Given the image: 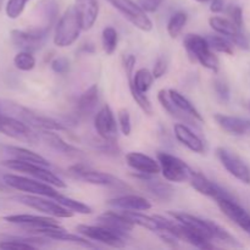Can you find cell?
<instances>
[{
  "label": "cell",
  "instance_id": "42",
  "mask_svg": "<svg viewBox=\"0 0 250 250\" xmlns=\"http://www.w3.org/2000/svg\"><path fill=\"white\" fill-rule=\"evenodd\" d=\"M117 122H119L120 129L125 136H129L132 131V124H131V116L129 112L126 109H121L117 114Z\"/></svg>",
  "mask_w": 250,
  "mask_h": 250
},
{
  "label": "cell",
  "instance_id": "49",
  "mask_svg": "<svg viewBox=\"0 0 250 250\" xmlns=\"http://www.w3.org/2000/svg\"><path fill=\"white\" fill-rule=\"evenodd\" d=\"M2 6H4V0H0V12H1Z\"/></svg>",
  "mask_w": 250,
  "mask_h": 250
},
{
  "label": "cell",
  "instance_id": "27",
  "mask_svg": "<svg viewBox=\"0 0 250 250\" xmlns=\"http://www.w3.org/2000/svg\"><path fill=\"white\" fill-rule=\"evenodd\" d=\"M100 95H99V87L98 84H92L88 88L83 94L81 95L77 102V114L78 116L89 117L94 114L98 104H99Z\"/></svg>",
  "mask_w": 250,
  "mask_h": 250
},
{
  "label": "cell",
  "instance_id": "39",
  "mask_svg": "<svg viewBox=\"0 0 250 250\" xmlns=\"http://www.w3.org/2000/svg\"><path fill=\"white\" fill-rule=\"evenodd\" d=\"M129 92H131V95L134 99V102H136L137 105L142 109V111H143L144 114L151 116V115H153V105H151V102L149 100V98L146 97V93L139 92V90L137 89V88H134L133 85H129Z\"/></svg>",
  "mask_w": 250,
  "mask_h": 250
},
{
  "label": "cell",
  "instance_id": "11",
  "mask_svg": "<svg viewBox=\"0 0 250 250\" xmlns=\"http://www.w3.org/2000/svg\"><path fill=\"white\" fill-rule=\"evenodd\" d=\"M50 27H41V28L28 29V31H22V29H12L10 32L11 42L15 46L20 48L21 50L33 51L39 50L45 43V39L48 37Z\"/></svg>",
  "mask_w": 250,
  "mask_h": 250
},
{
  "label": "cell",
  "instance_id": "10",
  "mask_svg": "<svg viewBox=\"0 0 250 250\" xmlns=\"http://www.w3.org/2000/svg\"><path fill=\"white\" fill-rule=\"evenodd\" d=\"M0 133L28 144H36L39 139L38 133H36L33 128L24 124L22 120L7 116L1 112H0Z\"/></svg>",
  "mask_w": 250,
  "mask_h": 250
},
{
  "label": "cell",
  "instance_id": "41",
  "mask_svg": "<svg viewBox=\"0 0 250 250\" xmlns=\"http://www.w3.org/2000/svg\"><path fill=\"white\" fill-rule=\"evenodd\" d=\"M36 247L21 241L19 237H5L0 241V249H34Z\"/></svg>",
  "mask_w": 250,
  "mask_h": 250
},
{
  "label": "cell",
  "instance_id": "19",
  "mask_svg": "<svg viewBox=\"0 0 250 250\" xmlns=\"http://www.w3.org/2000/svg\"><path fill=\"white\" fill-rule=\"evenodd\" d=\"M126 161L127 165L138 173L156 176L159 172H161L159 161H156L151 156L139 153V151H131V153L127 154Z\"/></svg>",
  "mask_w": 250,
  "mask_h": 250
},
{
  "label": "cell",
  "instance_id": "40",
  "mask_svg": "<svg viewBox=\"0 0 250 250\" xmlns=\"http://www.w3.org/2000/svg\"><path fill=\"white\" fill-rule=\"evenodd\" d=\"M29 0H9L5 7L6 16L11 20L19 19L22 12L26 9V5Z\"/></svg>",
  "mask_w": 250,
  "mask_h": 250
},
{
  "label": "cell",
  "instance_id": "29",
  "mask_svg": "<svg viewBox=\"0 0 250 250\" xmlns=\"http://www.w3.org/2000/svg\"><path fill=\"white\" fill-rule=\"evenodd\" d=\"M158 100H159V103L161 104V106H163V109L165 110L167 114H170L172 117L180 120V121H182L183 124H186V125H190V126H193V125H194V126H197V120H194L193 117L188 116L187 114H185V112L181 111V110L178 109L175 104H173L172 100H171V98H170V94H168V90H165V89L159 90Z\"/></svg>",
  "mask_w": 250,
  "mask_h": 250
},
{
  "label": "cell",
  "instance_id": "6",
  "mask_svg": "<svg viewBox=\"0 0 250 250\" xmlns=\"http://www.w3.org/2000/svg\"><path fill=\"white\" fill-rule=\"evenodd\" d=\"M50 199L51 198L36 194H23L15 197V200H17L21 204L37 210V211L43 212L48 216L59 217V219H70V217L73 216V211L66 209L65 207L59 204L54 199Z\"/></svg>",
  "mask_w": 250,
  "mask_h": 250
},
{
  "label": "cell",
  "instance_id": "35",
  "mask_svg": "<svg viewBox=\"0 0 250 250\" xmlns=\"http://www.w3.org/2000/svg\"><path fill=\"white\" fill-rule=\"evenodd\" d=\"M188 15L185 11H177L170 17L167 22V33L171 38H177L187 23Z\"/></svg>",
  "mask_w": 250,
  "mask_h": 250
},
{
  "label": "cell",
  "instance_id": "33",
  "mask_svg": "<svg viewBox=\"0 0 250 250\" xmlns=\"http://www.w3.org/2000/svg\"><path fill=\"white\" fill-rule=\"evenodd\" d=\"M168 94H170L171 100H172L173 104L178 107L182 112L187 114L188 116L193 117L197 121L203 122V117L200 115V112L195 109L194 105L187 99L183 94H181L180 92H177L176 89H168Z\"/></svg>",
  "mask_w": 250,
  "mask_h": 250
},
{
  "label": "cell",
  "instance_id": "38",
  "mask_svg": "<svg viewBox=\"0 0 250 250\" xmlns=\"http://www.w3.org/2000/svg\"><path fill=\"white\" fill-rule=\"evenodd\" d=\"M14 65L20 71H31L36 67V58L31 51L21 50L15 55Z\"/></svg>",
  "mask_w": 250,
  "mask_h": 250
},
{
  "label": "cell",
  "instance_id": "15",
  "mask_svg": "<svg viewBox=\"0 0 250 250\" xmlns=\"http://www.w3.org/2000/svg\"><path fill=\"white\" fill-rule=\"evenodd\" d=\"M16 114L20 120H22L24 124H27L29 127L37 129V131H63V129H66V127L56 120L37 114V112H33L26 107L19 106L16 110Z\"/></svg>",
  "mask_w": 250,
  "mask_h": 250
},
{
  "label": "cell",
  "instance_id": "22",
  "mask_svg": "<svg viewBox=\"0 0 250 250\" xmlns=\"http://www.w3.org/2000/svg\"><path fill=\"white\" fill-rule=\"evenodd\" d=\"M214 120L229 134H233V136H246V134L250 133L249 120L242 119V117L229 116V115L224 114H216L214 116Z\"/></svg>",
  "mask_w": 250,
  "mask_h": 250
},
{
  "label": "cell",
  "instance_id": "47",
  "mask_svg": "<svg viewBox=\"0 0 250 250\" xmlns=\"http://www.w3.org/2000/svg\"><path fill=\"white\" fill-rule=\"evenodd\" d=\"M163 0H141L139 5L146 12H154L159 9Z\"/></svg>",
  "mask_w": 250,
  "mask_h": 250
},
{
  "label": "cell",
  "instance_id": "25",
  "mask_svg": "<svg viewBox=\"0 0 250 250\" xmlns=\"http://www.w3.org/2000/svg\"><path fill=\"white\" fill-rule=\"evenodd\" d=\"M176 233H177L178 238L192 244L195 248L204 250L215 248L214 244L211 243V239L207 238V237L203 236L198 231H195V229H190V227L186 226V225L181 224L178 221H176Z\"/></svg>",
  "mask_w": 250,
  "mask_h": 250
},
{
  "label": "cell",
  "instance_id": "50",
  "mask_svg": "<svg viewBox=\"0 0 250 250\" xmlns=\"http://www.w3.org/2000/svg\"><path fill=\"white\" fill-rule=\"evenodd\" d=\"M197 2H208V1H211V0H194Z\"/></svg>",
  "mask_w": 250,
  "mask_h": 250
},
{
  "label": "cell",
  "instance_id": "7",
  "mask_svg": "<svg viewBox=\"0 0 250 250\" xmlns=\"http://www.w3.org/2000/svg\"><path fill=\"white\" fill-rule=\"evenodd\" d=\"M114 9H116L127 21L143 32H150L153 29V22L146 12L139 4L133 0H105Z\"/></svg>",
  "mask_w": 250,
  "mask_h": 250
},
{
  "label": "cell",
  "instance_id": "28",
  "mask_svg": "<svg viewBox=\"0 0 250 250\" xmlns=\"http://www.w3.org/2000/svg\"><path fill=\"white\" fill-rule=\"evenodd\" d=\"M39 136H41V138L43 139L51 149H54L55 151H59V153L65 154V155H77V154L81 153L76 146L66 143V142L56 133V131H39Z\"/></svg>",
  "mask_w": 250,
  "mask_h": 250
},
{
  "label": "cell",
  "instance_id": "48",
  "mask_svg": "<svg viewBox=\"0 0 250 250\" xmlns=\"http://www.w3.org/2000/svg\"><path fill=\"white\" fill-rule=\"evenodd\" d=\"M225 10V2L224 0H211L210 4V11L214 14H220Z\"/></svg>",
  "mask_w": 250,
  "mask_h": 250
},
{
  "label": "cell",
  "instance_id": "32",
  "mask_svg": "<svg viewBox=\"0 0 250 250\" xmlns=\"http://www.w3.org/2000/svg\"><path fill=\"white\" fill-rule=\"evenodd\" d=\"M122 212L136 226H141L143 229H149V231L155 232V233L160 231V222L156 219V216H148L146 214H142L141 211H128V210H122Z\"/></svg>",
  "mask_w": 250,
  "mask_h": 250
},
{
  "label": "cell",
  "instance_id": "24",
  "mask_svg": "<svg viewBox=\"0 0 250 250\" xmlns=\"http://www.w3.org/2000/svg\"><path fill=\"white\" fill-rule=\"evenodd\" d=\"M173 132H175V136L177 138V141L181 144H183L185 146H187L189 150H192L193 153L197 154H203L205 150L204 143H203L202 139L189 128L186 124H176L173 126Z\"/></svg>",
  "mask_w": 250,
  "mask_h": 250
},
{
  "label": "cell",
  "instance_id": "44",
  "mask_svg": "<svg viewBox=\"0 0 250 250\" xmlns=\"http://www.w3.org/2000/svg\"><path fill=\"white\" fill-rule=\"evenodd\" d=\"M70 61L66 58H56L51 62V70L58 75H66L70 71Z\"/></svg>",
  "mask_w": 250,
  "mask_h": 250
},
{
  "label": "cell",
  "instance_id": "14",
  "mask_svg": "<svg viewBox=\"0 0 250 250\" xmlns=\"http://www.w3.org/2000/svg\"><path fill=\"white\" fill-rule=\"evenodd\" d=\"M117 125L119 122H116L111 107L107 104L103 105L94 119V127L100 138L109 142H116L117 136H119Z\"/></svg>",
  "mask_w": 250,
  "mask_h": 250
},
{
  "label": "cell",
  "instance_id": "1",
  "mask_svg": "<svg viewBox=\"0 0 250 250\" xmlns=\"http://www.w3.org/2000/svg\"><path fill=\"white\" fill-rule=\"evenodd\" d=\"M81 31H83V28L80 15L75 5H71L65 10L56 24L54 44L59 48L72 45L80 37Z\"/></svg>",
  "mask_w": 250,
  "mask_h": 250
},
{
  "label": "cell",
  "instance_id": "2",
  "mask_svg": "<svg viewBox=\"0 0 250 250\" xmlns=\"http://www.w3.org/2000/svg\"><path fill=\"white\" fill-rule=\"evenodd\" d=\"M186 50L194 60H197L203 67L212 71L214 73L219 72L220 61L219 58L211 50L207 38L199 36V34L189 33L183 39Z\"/></svg>",
  "mask_w": 250,
  "mask_h": 250
},
{
  "label": "cell",
  "instance_id": "8",
  "mask_svg": "<svg viewBox=\"0 0 250 250\" xmlns=\"http://www.w3.org/2000/svg\"><path fill=\"white\" fill-rule=\"evenodd\" d=\"M156 156H158V161L160 164L161 173L166 181L176 183L189 181L193 170L182 159L177 158L172 154L164 153V151H159Z\"/></svg>",
  "mask_w": 250,
  "mask_h": 250
},
{
  "label": "cell",
  "instance_id": "31",
  "mask_svg": "<svg viewBox=\"0 0 250 250\" xmlns=\"http://www.w3.org/2000/svg\"><path fill=\"white\" fill-rule=\"evenodd\" d=\"M5 150H6V153L9 154L12 159L27 161V163L38 164V165L46 166V167H49V166H50V164H49V161L46 160V159H44L43 156L39 155L38 153H34V151L29 150V149H27V148L9 146H5Z\"/></svg>",
  "mask_w": 250,
  "mask_h": 250
},
{
  "label": "cell",
  "instance_id": "45",
  "mask_svg": "<svg viewBox=\"0 0 250 250\" xmlns=\"http://www.w3.org/2000/svg\"><path fill=\"white\" fill-rule=\"evenodd\" d=\"M214 88H215V92H216L217 97L222 100V102H229V87L225 81L222 80H216L214 82Z\"/></svg>",
  "mask_w": 250,
  "mask_h": 250
},
{
  "label": "cell",
  "instance_id": "34",
  "mask_svg": "<svg viewBox=\"0 0 250 250\" xmlns=\"http://www.w3.org/2000/svg\"><path fill=\"white\" fill-rule=\"evenodd\" d=\"M54 200H55V202H58L59 204L62 205V207H65L66 209L71 210V211H73V212H77V214L89 215L93 212L92 208H90L89 205L84 204V203H82V202H78V200L72 199V198H70V197H66V195L60 194V193H58V194H56V197L54 198Z\"/></svg>",
  "mask_w": 250,
  "mask_h": 250
},
{
  "label": "cell",
  "instance_id": "21",
  "mask_svg": "<svg viewBox=\"0 0 250 250\" xmlns=\"http://www.w3.org/2000/svg\"><path fill=\"white\" fill-rule=\"evenodd\" d=\"M4 220L9 224L19 225V226L24 227L28 231L38 227L43 226H55V225H60L58 221H55L53 216H38V215H31V214H16V215H9L5 216Z\"/></svg>",
  "mask_w": 250,
  "mask_h": 250
},
{
  "label": "cell",
  "instance_id": "5",
  "mask_svg": "<svg viewBox=\"0 0 250 250\" xmlns=\"http://www.w3.org/2000/svg\"><path fill=\"white\" fill-rule=\"evenodd\" d=\"M2 181L10 188H14V189L20 190V192H24L27 194L43 195V197L54 199L59 193L54 188V186L43 182V181L36 180V178H28L24 177V176L6 173V175L2 176Z\"/></svg>",
  "mask_w": 250,
  "mask_h": 250
},
{
  "label": "cell",
  "instance_id": "16",
  "mask_svg": "<svg viewBox=\"0 0 250 250\" xmlns=\"http://www.w3.org/2000/svg\"><path fill=\"white\" fill-rule=\"evenodd\" d=\"M216 203L220 210L232 222H234L250 236V214L234 200V198H222V199L216 200Z\"/></svg>",
  "mask_w": 250,
  "mask_h": 250
},
{
  "label": "cell",
  "instance_id": "23",
  "mask_svg": "<svg viewBox=\"0 0 250 250\" xmlns=\"http://www.w3.org/2000/svg\"><path fill=\"white\" fill-rule=\"evenodd\" d=\"M107 204L120 210H128V211H148L151 209V203L146 198L136 194H126L121 197L112 198Z\"/></svg>",
  "mask_w": 250,
  "mask_h": 250
},
{
  "label": "cell",
  "instance_id": "18",
  "mask_svg": "<svg viewBox=\"0 0 250 250\" xmlns=\"http://www.w3.org/2000/svg\"><path fill=\"white\" fill-rule=\"evenodd\" d=\"M189 183L198 193L207 195V197L211 198V199L219 200L222 199V198H233L232 194H229L226 189H224L219 185H216V183L210 181L208 177H205L204 175L194 170H193L192 175L189 177Z\"/></svg>",
  "mask_w": 250,
  "mask_h": 250
},
{
  "label": "cell",
  "instance_id": "20",
  "mask_svg": "<svg viewBox=\"0 0 250 250\" xmlns=\"http://www.w3.org/2000/svg\"><path fill=\"white\" fill-rule=\"evenodd\" d=\"M98 225L107 227V229L116 231L119 233L127 236L128 232H131L134 229L136 225L127 219L124 215V212L117 211H105L102 215L98 216Z\"/></svg>",
  "mask_w": 250,
  "mask_h": 250
},
{
  "label": "cell",
  "instance_id": "43",
  "mask_svg": "<svg viewBox=\"0 0 250 250\" xmlns=\"http://www.w3.org/2000/svg\"><path fill=\"white\" fill-rule=\"evenodd\" d=\"M227 15L229 20L236 24L237 27L242 28L243 27V10L238 5H229L227 7Z\"/></svg>",
  "mask_w": 250,
  "mask_h": 250
},
{
  "label": "cell",
  "instance_id": "37",
  "mask_svg": "<svg viewBox=\"0 0 250 250\" xmlns=\"http://www.w3.org/2000/svg\"><path fill=\"white\" fill-rule=\"evenodd\" d=\"M207 41L211 50L227 54V55H233V43L225 36H221V34L220 36H209L207 37Z\"/></svg>",
  "mask_w": 250,
  "mask_h": 250
},
{
  "label": "cell",
  "instance_id": "26",
  "mask_svg": "<svg viewBox=\"0 0 250 250\" xmlns=\"http://www.w3.org/2000/svg\"><path fill=\"white\" fill-rule=\"evenodd\" d=\"M75 6L80 15L83 31L92 28L99 15V4L97 0H75Z\"/></svg>",
  "mask_w": 250,
  "mask_h": 250
},
{
  "label": "cell",
  "instance_id": "9",
  "mask_svg": "<svg viewBox=\"0 0 250 250\" xmlns=\"http://www.w3.org/2000/svg\"><path fill=\"white\" fill-rule=\"evenodd\" d=\"M76 231L80 234L84 236L85 238L97 241L105 246L112 247V248H124L126 246L127 236L119 233L116 231L107 229V227L98 225V226H90V225H78Z\"/></svg>",
  "mask_w": 250,
  "mask_h": 250
},
{
  "label": "cell",
  "instance_id": "17",
  "mask_svg": "<svg viewBox=\"0 0 250 250\" xmlns=\"http://www.w3.org/2000/svg\"><path fill=\"white\" fill-rule=\"evenodd\" d=\"M154 175H143L139 173L136 175L134 177L139 181L142 187L151 195V197L156 198L163 202H167V200L172 199L175 195V188L167 182H163L161 180L154 178Z\"/></svg>",
  "mask_w": 250,
  "mask_h": 250
},
{
  "label": "cell",
  "instance_id": "12",
  "mask_svg": "<svg viewBox=\"0 0 250 250\" xmlns=\"http://www.w3.org/2000/svg\"><path fill=\"white\" fill-rule=\"evenodd\" d=\"M216 156L222 166L229 171V175L241 181L242 183L250 185V168L239 156L222 146L216 149Z\"/></svg>",
  "mask_w": 250,
  "mask_h": 250
},
{
  "label": "cell",
  "instance_id": "30",
  "mask_svg": "<svg viewBox=\"0 0 250 250\" xmlns=\"http://www.w3.org/2000/svg\"><path fill=\"white\" fill-rule=\"evenodd\" d=\"M126 75L128 78V85H133L142 93L148 92L155 80L153 72H150L148 68H139L136 73H133V71H128Z\"/></svg>",
  "mask_w": 250,
  "mask_h": 250
},
{
  "label": "cell",
  "instance_id": "36",
  "mask_svg": "<svg viewBox=\"0 0 250 250\" xmlns=\"http://www.w3.org/2000/svg\"><path fill=\"white\" fill-rule=\"evenodd\" d=\"M102 44L106 55H112L119 44V34L114 27H105L102 33Z\"/></svg>",
  "mask_w": 250,
  "mask_h": 250
},
{
  "label": "cell",
  "instance_id": "4",
  "mask_svg": "<svg viewBox=\"0 0 250 250\" xmlns=\"http://www.w3.org/2000/svg\"><path fill=\"white\" fill-rule=\"evenodd\" d=\"M1 165L10 168V170L22 172L24 175H28L31 177L36 178V180L49 183V185L54 186V187L62 188V189L66 188V183L59 176H56L53 171L49 170L46 166L38 165V164L33 163H27V161L17 160V159L12 158L9 159V160L1 161Z\"/></svg>",
  "mask_w": 250,
  "mask_h": 250
},
{
  "label": "cell",
  "instance_id": "46",
  "mask_svg": "<svg viewBox=\"0 0 250 250\" xmlns=\"http://www.w3.org/2000/svg\"><path fill=\"white\" fill-rule=\"evenodd\" d=\"M166 71H167V61H166L165 58L160 56V58L155 61V65H154L153 68V75L154 77H155V80L156 78L163 77L166 73Z\"/></svg>",
  "mask_w": 250,
  "mask_h": 250
},
{
  "label": "cell",
  "instance_id": "13",
  "mask_svg": "<svg viewBox=\"0 0 250 250\" xmlns=\"http://www.w3.org/2000/svg\"><path fill=\"white\" fill-rule=\"evenodd\" d=\"M209 24L216 33L229 38L234 45L239 46L244 50H249L250 45L247 37L244 36L242 28L237 27L229 19L220 16H212L209 19Z\"/></svg>",
  "mask_w": 250,
  "mask_h": 250
},
{
  "label": "cell",
  "instance_id": "3",
  "mask_svg": "<svg viewBox=\"0 0 250 250\" xmlns=\"http://www.w3.org/2000/svg\"><path fill=\"white\" fill-rule=\"evenodd\" d=\"M68 175L76 180L83 181L85 183L95 186H103V187H109L116 190L128 189V186L122 180L117 178L116 176L111 173L102 172V171L93 170L89 166H85L84 164H77L68 168Z\"/></svg>",
  "mask_w": 250,
  "mask_h": 250
}]
</instances>
